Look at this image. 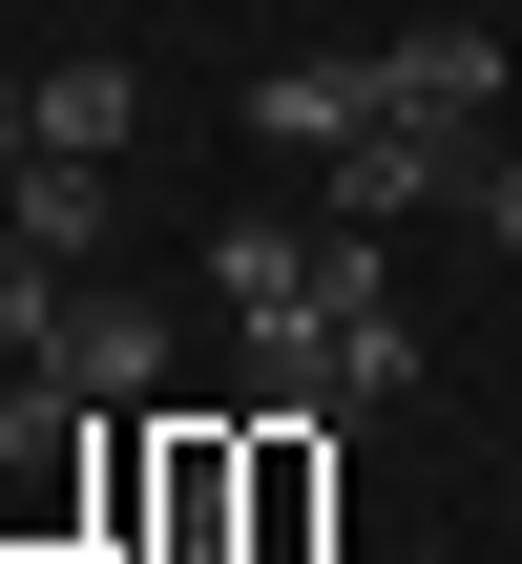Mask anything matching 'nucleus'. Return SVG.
I'll return each instance as SVG.
<instances>
[{
	"instance_id": "obj_1",
	"label": "nucleus",
	"mask_w": 522,
	"mask_h": 564,
	"mask_svg": "<svg viewBox=\"0 0 522 564\" xmlns=\"http://www.w3.org/2000/svg\"><path fill=\"white\" fill-rule=\"evenodd\" d=\"M105 544V419L63 377H0V564H84Z\"/></svg>"
},
{
	"instance_id": "obj_2",
	"label": "nucleus",
	"mask_w": 522,
	"mask_h": 564,
	"mask_svg": "<svg viewBox=\"0 0 522 564\" xmlns=\"http://www.w3.org/2000/svg\"><path fill=\"white\" fill-rule=\"evenodd\" d=\"M481 147H502V126H418V105H377V126L335 147V230H418V209H460Z\"/></svg>"
},
{
	"instance_id": "obj_11",
	"label": "nucleus",
	"mask_w": 522,
	"mask_h": 564,
	"mask_svg": "<svg viewBox=\"0 0 522 564\" xmlns=\"http://www.w3.org/2000/svg\"><path fill=\"white\" fill-rule=\"evenodd\" d=\"M460 230H481V251L522 272V147H481V188H460Z\"/></svg>"
},
{
	"instance_id": "obj_7",
	"label": "nucleus",
	"mask_w": 522,
	"mask_h": 564,
	"mask_svg": "<svg viewBox=\"0 0 522 564\" xmlns=\"http://www.w3.org/2000/svg\"><path fill=\"white\" fill-rule=\"evenodd\" d=\"M377 105H398V63H272L251 84V147H356Z\"/></svg>"
},
{
	"instance_id": "obj_12",
	"label": "nucleus",
	"mask_w": 522,
	"mask_h": 564,
	"mask_svg": "<svg viewBox=\"0 0 522 564\" xmlns=\"http://www.w3.org/2000/svg\"><path fill=\"white\" fill-rule=\"evenodd\" d=\"M21 147H42V63H0V167H21Z\"/></svg>"
},
{
	"instance_id": "obj_10",
	"label": "nucleus",
	"mask_w": 522,
	"mask_h": 564,
	"mask_svg": "<svg viewBox=\"0 0 522 564\" xmlns=\"http://www.w3.org/2000/svg\"><path fill=\"white\" fill-rule=\"evenodd\" d=\"M42 314H63V251H42V230H21V209H0V377H21V356H42Z\"/></svg>"
},
{
	"instance_id": "obj_5",
	"label": "nucleus",
	"mask_w": 522,
	"mask_h": 564,
	"mask_svg": "<svg viewBox=\"0 0 522 564\" xmlns=\"http://www.w3.org/2000/svg\"><path fill=\"white\" fill-rule=\"evenodd\" d=\"M0 209H21L63 272H105V230H126V167H105V147H21V167H0Z\"/></svg>"
},
{
	"instance_id": "obj_4",
	"label": "nucleus",
	"mask_w": 522,
	"mask_h": 564,
	"mask_svg": "<svg viewBox=\"0 0 522 564\" xmlns=\"http://www.w3.org/2000/svg\"><path fill=\"white\" fill-rule=\"evenodd\" d=\"M335 544V419H251V564Z\"/></svg>"
},
{
	"instance_id": "obj_8",
	"label": "nucleus",
	"mask_w": 522,
	"mask_h": 564,
	"mask_svg": "<svg viewBox=\"0 0 522 564\" xmlns=\"http://www.w3.org/2000/svg\"><path fill=\"white\" fill-rule=\"evenodd\" d=\"M293 293H314V230H272V209H230V230H209V314L251 335V314H293Z\"/></svg>"
},
{
	"instance_id": "obj_6",
	"label": "nucleus",
	"mask_w": 522,
	"mask_h": 564,
	"mask_svg": "<svg viewBox=\"0 0 522 564\" xmlns=\"http://www.w3.org/2000/svg\"><path fill=\"white\" fill-rule=\"evenodd\" d=\"M377 63H398L418 126H502V21H418V42H377Z\"/></svg>"
},
{
	"instance_id": "obj_3",
	"label": "nucleus",
	"mask_w": 522,
	"mask_h": 564,
	"mask_svg": "<svg viewBox=\"0 0 522 564\" xmlns=\"http://www.w3.org/2000/svg\"><path fill=\"white\" fill-rule=\"evenodd\" d=\"M21 377H63L84 419H126V398L167 377V314H146V293H105V272H63V314H42V356H21Z\"/></svg>"
},
{
	"instance_id": "obj_9",
	"label": "nucleus",
	"mask_w": 522,
	"mask_h": 564,
	"mask_svg": "<svg viewBox=\"0 0 522 564\" xmlns=\"http://www.w3.org/2000/svg\"><path fill=\"white\" fill-rule=\"evenodd\" d=\"M126 105H146L126 63H42V147H105V167H126Z\"/></svg>"
}]
</instances>
